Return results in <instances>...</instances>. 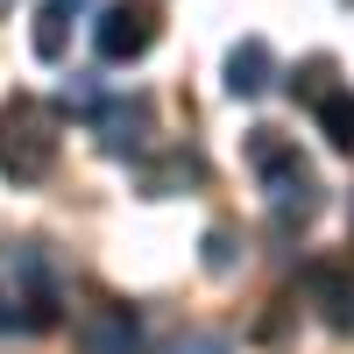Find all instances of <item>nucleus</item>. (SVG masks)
<instances>
[{"label":"nucleus","instance_id":"nucleus-14","mask_svg":"<svg viewBox=\"0 0 354 354\" xmlns=\"http://www.w3.org/2000/svg\"><path fill=\"white\" fill-rule=\"evenodd\" d=\"M170 354H234V347H227V333H192V340H177Z\"/></svg>","mask_w":354,"mask_h":354},{"label":"nucleus","instance_id":"nucleus-10","mask_svg":"<svg viewBox=\"0 0 354 354\" xmlns=\"http://www.w3.org/2000/svg\"><path fill=\"white\" fill-rule=\"evenodd\" d=\"M319 135H326L340 156H354V93H340V85H333V93L319 100Z\"/></svg>","mask_w":354,"mask_h":354},{"label":"nucleus","instance_id":"nucleus-3","mask_svg":"<svg viewBox=\"0 0 354 354\" xmlns=\"http://www.w3.org/2000/svg\"><path fill=\"white\" fill-rule=\"evenodd\" d=\"M50 163H57V113L21 93L0 113V170H8L15 185H43Z\"/></svg>","mask_w":354,"mask_h":354},{"label":"nucleus","instance_id":"nucleus-13","mask_svg":"<svg viewBox=\"0 0 354 354\" xmlns=\"http://www.w3.org/2000/svg\"><path fill=\"white\" fill-rule=\"evenodd\" d=\"M205 270H213V277H227V270H234V234H227V227L205 234Z\"/></svg>","mask_w":354,"mask_h":354},{"label":"nucleus","instance_id":"nucleus-8","mask_svg":"<svg viewBox=\"0 0 354 354\" xmlns=\"http://www.w3.org/2000/svg\"><path fill=\"white\" fill-rule=\"evenodd\" d=\"M85 354H142V326L128 305H100L85 319Z\"/></svg>","mask_w":354,"mask_h":354},{"label":"nucleus","instance_id":"nucleus-4","mask_svg":"<svg viewBox=\"0 0 354 354\" xmlns=\"http://www.w3.org/2000/svg\"><path fill=\"white\" fill-rule=\"evenodd\" d=\"M156 28H163V8H156V0H106L100 21H93L100 64H135V57H149Z\"/></svg>","mask_w":354,"mask_h":354},{"label":"nucleus","instance_id":"nucleus-11","mask_svg":"<svg viewBox=\"0 0 354 354\" xmlns=\"http://www.w3.org/2000/svg\"><path fill=\"white\" fill-rule=\"evenodd\" d=\"M170 185H198V156H163V163H149L142 170V192H170Z\"/></svg>","mask_w":354,"mask_h":354},{"label":"nucleus","instance_id":"nucleus-1","mask_svg":"<svg viewBox=\"0 0 354 354\" xmlns=\"http://www.w3.org/2000/svg\"><path fill=\"white\" fill-rule=\"evenodd\" d=\"M64 319V277L43 241H15L0 255V333H50Z\"/></svg>","mask_w":354,"mask_h":354},{"label":"nucleus","instance_id":"nucleus-6","mask_svg":"<svg viewBox=\"0 0 354 354\" xmlns=\"http://www.w3.org/2000/svg\"><path fill=\"white\" fill-rule=\"evenodd\" d=\"M305 290H312L319 319H326L340 340H354V270H340V262H319V270H305Z\"/></svg>","mask_w":354,"mask_h":354},{"label":"nucleus","instance_id":"nucleus-12","mask_svg":"<svg viewBox=\"0 0 354 354\" xmlns=\"http://www.w3.org/2000/svg\"><path fill=\"white\" fill-rule=\"evenodd\" d=\"M326 78H333V57H312V64L298 71V93H305V100H326V93H333Z\"/></svg>","mask_w":354,"mask_h":354},{"label":"nucleus","instance_id":"nucleus-7","mask_svg":"<svg viewBox=\"0 0 354 354\" xmlns=\"http://www.w3.org/2000/svg\"><path fill=\"white\" fill-rule=\"evenodd\" d=\"M270 85H277V50L262 43V36H241V43L227 50V93L234 100H262Z\"/></svg>","mask_w":354,"mask_h":354},{"label":"nucleus","instance_id":"nucleus-9","mask_svg":"<svg viewBox=\"0 0 354 354\" xmlns=\"http://www.w3.org/2000/svg\"><path fill=\"white\" fill-rule=\"evenodd\" d=\"M78 8L85 0H43V15H36V57L43 64H64V28H71Z\"/></svg>","mask_w":354,"mask_h":354},{"label":"nucleus","instance_id":"nucleus-2","mask_svg":"<svg viewBox=\"0 0 354 354\" xmlns=\"http://www.w3.org/2000/svg\"><path fill=\"white\" fill-rule=\"evenodd\" d=\"M248 163H255V177H262V198H270V213H277V227H312L319 220V177H312V163L298 156V142L290 135H277V128H248Z\"/></svg>","mask_w":354,"mask_h":354},{"label":"nucleus","instance_id":"nucleus-5","mask_svg":"<svg viewBox=\"0 0 354 354\" xmlns=\"http://www.w3.org/2000/svg\"><path fill=\"white\" fill-rule=\"evenodd\" d=\"M149 121H156V106L142 100V93L93 106V128H100V149L106 156H142V149H149Z\"/></svg>","mask_w":354,"mask_h":354}]
</instances>
